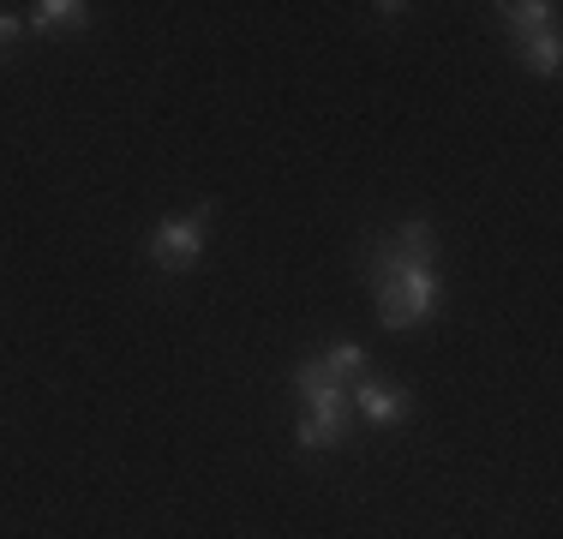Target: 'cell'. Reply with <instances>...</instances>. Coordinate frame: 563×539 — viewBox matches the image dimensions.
<instances>
[{"label": "cell", "instance_id": "obj_1", "mask_svg": "<svg viewBox=\"0 0 563 539\" xmlns=\"http://www.w3.org/2000/svg\"><path fill=\"white\" fill-rule=\"evenodd\" d=\"M372 300H378V323L384 330H420L444 312V276L438 258H408L384 240L372 252Z\"/></svg>", "mask_w": 563, "mask_h": 539}, {"label": "cell", "instance_id": "obj_2", "mask_svg": "<svg viewBox=\"0 0 563 539\" xmlns=\"http://www.w3.org/2000/svg\"><path fill=\"white\" fill-rule=\"evenodd\" d=\"M217 216V205H192V216H168V222H156L151 234V264L168 270V276H186V270H198V258H205V222Z\"/></svg>", "mask_w": 563, "mask_h": 539}, {"label": "cell", "instance_id": "obj_3", "mask_svg": "<svg viewBox=\"0 0 563 539\" xmlns=\"http://www.w3.org/2000/svg\"><path fill=\"white\" fill-rule=\"evenodd\" d=\"M347 426H354L347 384H330V389H318V396H306V414H300V426H294V443H300L306 455L336 450V443H347Z\"/></svg>", "mask_w": 563, "mask_h": 539}, {"label": "cell", "instance_id": "obj_4", "mask_svg": "<svg viewBox=\"0 0 563 539\" xmlns=\"http://www.w3.org/2000/svg\"><path fill=\"white\" fill-rule=\"evenodd\" d=\"M347 402L372 426H401L413 414V396L401 384H390V377H360V384H347Z\"/></svg>", "mask_w": 563, "mask_h": 539}, {"label": "cell", "instance_id": "obj_5", "mask_svg": "<svg viewBox=\"0 0 563 539\" xmlns=\"http://www.w3.org/2000/svg\"><path fill=\"white\" fill-rule=\"evenodd\" d=\"M31 31H43V36L90 31V7H85V0H36V7H31Z\"/></svg>", "mask_w": 563, "mask_h": 539}, {"label": "cell", "instance_id": "obj_6", "mask_svg": "<svg viewBox=\"0 0 563 539\" xmlns=\"http://www.w3.org/2000/svg\"><path fill=\"white\" fill-rule=\"evenodd\" d=\"M498 12H504V24H509L516 43H528V36H540V31H552V24H558L552 0H509V7H498Z\"/></svg>", "mask_w": 563, "mask_h": 539}, {"label": "cell", "instance_id": "obj_7", "mask_svg": "<svg viewBox=\"0 0 563 539\" xmlns=\"http://www.w3.org/2000/svg\"><path fill=\"white\" fill-rule=\"evenodd\" d=\"M516 54H521V66H528L533 78H558V66H563L558 24H552V31H540V36H528V43H516Z\"/></svg>", "mask_w": 563, "mask_h": 539}, {"label": "cell", "instance_id": "obj_8", "mask_svg": "<svg viewBox=\"0 0 563 539\" xmlns=\"http://www.w3.org/2000/svg\"><path fill=\"white\" fill-rule=\"evenodd\" d=\"M318 360H324V366L336 372L342 384H347V377H354V384H360V377H366V348H360V342H330V348H324V354H318Z\"/></svg>", "mask_w": 563, "mask_h": 539}, {"label": "cell", "instance_id": "obj_9", "mask_svg": "<svg viewBox=\"0 0 563 539\" xmlns=\"http://www.w3.org/2000/svg\"><path fill=\"white\" fill-rule=\"evenodd\" d=\"M390 246L408 252V258H438V228L432 222H401Z\"/></svg>", "mask_w": 563, "mask_h": 539}, {"label": "cell", "instance_id": "obj_10", "mask_svg": "<svg viewBox=\"0 0 563 539\" xmlns=\"http://www.w3.org/2000/svg\"><path fill=\"white\" fill-rule=\"evenodd\" d=\"M330 384H342V377L330 372L324 360H300V366H294V396H318V389H330Z\"/></svg>", "mask_w": 563, "mask_h": 539}, {"label": "cell", "instance_id": "obj_11", "mask_svg": "<svg viewBox=\"0 0 563 539\" xmlns=\"http://www.w3.org/2000/svg\"><path fill=\"white\" fill-rule=\"evenodd\" d=\"M19 31H24V24L12 19V12H0V61L12 54V43H19Z\"/></svg>", "mask_w": 563, "mask_h": 539}]
</instances>
